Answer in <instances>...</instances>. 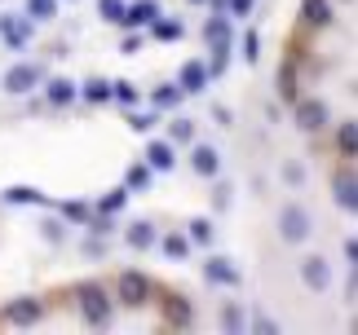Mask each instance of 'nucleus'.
I'll list each match as a JSON object with an SVG mask.
<instances>
[{"mask_svg": "<svg viewBox=\"0 0 358 335\" xmlns=\"http://www.w3.org/2000/svg\"><path fill=\"white\" fill-rule=\"evenodd\" d=\"M120 203H124V190H111V194H106V199H102V207H106V212H115Z\"/></svg>", "mask_w": 358, "mask_h": 335, "instance_id": "obj_37", "label": "nucleus"}, {"mask_svg": "<svg viewBox=\"0 0 358 335\" xmlns=\"http://www.w3.org/2000/svg\"><path fill=\"white\" fill-rule=\"evenodd\" d=\"M283 181H292V186H301V181H306V168H301V163H287V168H283Z\"/></svg>", "mask_w": 358, "mask_h": 335, "instance_id": "obj_34", "label": "nucleus"}, {"mask_svg": "<svg viewBox=\"0 0 358 335\" xmlns=\"http://www.w3.org/2000/svg\"><path fill=\"white\" fill-rule=\"evenodd\" d=\"M53 9H58V5H53V0H31V13H36V18H49Z\"/></svg>", "mask_w": 358, "mask_h": 335, "instance_id": "obj_36", "label": "nucleus"}, {"mask_svg": "<svg viewBox=\"0 0 358 335\" xmlns=\"http://www.w3.org/2000/svg\"><path fill=\"white\" fill-rule=\"evenodd\" d=\"M190 168H195L199 177H217V150H213V146H195V155H190Z\"/></svg>", "mask_w": 358, "mask_h": 335, "instance_id": "obj_16", "label": "nucleus"}, {"mask_svg": "<svg viewBox=\"0 0 358 335\" xmlns=\"http://www.w3.org/2000/svg\"><path fill=\"white\" fill-rule=\"evenodd\" d=\"M146 163H150V168H159V172H164V168H173V163H177V150H173V142H150V150H146Z\"/></svg>", "mask_w": 358, "mask_h": 335, "instance_id": "obj_14", "label": "nucleus"}, {"mask_svg": "<svg viewBox=\"0 0 358 335\" xmlns=\"http://www.w3.org/2000/svg\"><path fill=\"white\" fill-rule=\"evenodd\" d=\"M257 335H279V322H270V318H257Z\"/></svg>", "mask_w": 358, "mask_h": 335, "instance_id": "obj_38", "label": "nucleus"}, {"mask_svg": "<svg viewBox=\"0 0 358 335\" xmlns=\"http://www.w3.org/2000/svg\"><path fill=\"white\" fill-rule=\"evenodd\" d=\"M71 97H76V84H71V80H53V84H49V102L66 106V102H71Z\"/></svg>", "mask_w": 358, "mask_h": 335, "instance_id": "obj_20", "label": "nucleus"}, {"mask_svg": "<svg viewBox=\"0 0 358 335\" xmlns=\"http://www.w3.org/2000/svg\"><path fill=\"white\" fill-rule=\"evenodd\" d=\"M279 97L296 102V62H283L279 66Z\"/></svg>", "mask_w": 358, "mask_h": 335, "instance_id": "obj_19", "label": "nucleus"}, {"mask_svg": "<svg viewBox=\"0 0 358 335\" xmlns=\"http://www.w3.org/2000/svg\"><path fill=\"white\" fill-rule=\"evenodd\" d=\"M230 9H235V18H243V13L252 9V0H230Z\"/></svg>", "mask_w": 358, "mask_h": 335, "instance_id": "obj_39", "label": "nucleus"}, {"mask_svg": "<svg viewBox=\"0 0 358 335\" xmlns=\"http://www.w3.org/2000/svg\"><path fill=\"white\" fill-rule=\"evenodd\" d=\"M0 31H5V40H9L13 49H18V45H27V36H31V27H27L22 18H13V13H5V18H0Z\"/></svg>", "mask_w": 358, "mask_h": 335, "instance_id": "obj_15", "label": "nucleus"}, {"mask_svg": "<svg viewBox=\"0 0 358 335\" xmlns=\"http://www.w3.org/2000/svg\"><path fill=\"white\" fill-rule=\"evenodd\" d=\"M177 97H182V89H177V84H164L155 93V106H177Z\"/></svg>", "mask_w": 358, "mask_h": 335, "instance_id": "obj_29", "label": "nucleus"}, {"mask_svg": "<svg viewBox=\"0 0 358 335\" xmlns=\"http://www.w3.org/2000/svg\"><path fill=\"white\" fill-rule=\"evenodd\" d=\"M301 22L314 27V31L332 27V5H327V0H301Z\"/></svg>", "mask_w": 358, "mask_h": 335, "instance_id": "obj_9", "label": "nucleus"}, {"mask_svg": "<svg viewBox=\"0 0 358 335\" xmlns=\"http://www.w3.org/2000/svg\"><path fill=\"white\" fill-rule=\"evenodd\" d=\"M129 243H133L137 251L155 247V225H150V221H133V225H129Z\"/></svg>", "mask_w": 358, "mask_h": 335, "instance_id": "obj_17", "label": "nucleus"}, {"mask_svg": "<svg viewBox=\"0 0 358 335\" xmlns=\"http://www.w3.org/2000/svg\"><path fill=\"white\" fill-rule=\"evenodd\" d=\"M40 313H45V304H40L36 296H27V300H13L9 309H5V322H13V327H31V322H40Z\"/></svg>", "mask_w": 358, "mask_h": 335, "instance_id": "obj_6", "label": "nucleus"}, {"mask_svg": "<svg viewBox=\"0 0 358 335\" xmlns=\"http://www.w3.org/2000/svg\"><path fill=\"white\" fill-rule=\"evenodd\" d=\"M36 84H40V71H36V66H27V62H18V66H9V75H5V89L9 93H31L36 89Z\"/></svg>", "mask_w": 358, "mask_h": 335, "instance_id": "obj_8", "label": "nucleus"}, {"mask_svg": "<svg viewBox=\"0 0 358 335\" xmlns=\"http://www.w3.org/2000/svg\"><path fill=\"white\" fill-rule=\"evenodd\" d=\"M310 230H314L310 207H301V203H283L279 207V239L283 243H306Z\"/></svg>", "mask_w": 358, "mask_h": 335, "instance_id": "obj_1", "label": "nucleus"}, {"mask_svg": "<svg viewBox=\"0 0 358 335\" xmlns=\"http://www.w3.org/2000/svg\"><path fill=\"white\" fill-rule=\"evenodd\" d=\"M98 9H102L106 22H120L124 18V0H98Z\"/></svg>", "mask_w": 358, "mask_h": 335, "instance_id": "obj_27", "label": "nucleus"}, {"mask_svg": "<svg viewBox=\"0 0 358 335\" xmlns=\"http://www.w3.org/2000/svg\"><path fill=\"white\" fill-rule=\"evenodd\" d=\"M336 142H341V150H345V159H354V119H345V124H341V133H336Z\"/></svg>", "mask_w": 358, "mask_h": 335, "instance_id": "obj_25", "label": "nucleus"}, {"mask_svg": "<svg viewBox=\"0 0 358 335\" xmlns=\"http://www.w3.org/2000/svg\"><path fill=\"white\" fill-rule=\"evenodd\" d=\"M111 97H120L124 106H133V102H137V89H133L129 80H120V84H111Z\"/></svg>", "mask_w": 358, "mask_h": 335, "instance_id": "obj_28", "label": "nucleus"}, {"mask_svg": "<svg viewBox=\"0 0 358 335\" xmlns=\"http://www.w3.org/2000/svg\"><path fill=\"white\" fill-rule=\"evenodd\" d=\"M150 278L146 274H133V269H124L120 278H115V300L120 304H129V309H142V304L150 300Z\"/></svg>", "mask_w": 358, "mask_h": 335, "instance_id": "obj_3", "label": "nucleus"}, {"mask_svg": "<svg viewBox=\"0 0 358 335\" xmlns=\"http://www.w3.org/2000/svg\"><path fill=\"white\" fill-rule=\"evenodd\" d=\"M190 137H195V124H190V119H177L173 124V142H190Z\"/></svg>", "mask_w": 358, "mask_h": 335, "instance_id": "obj_31", "label": "nucleus"}, {"mask_svg": "<svg viewBox=\"0 0 358 335\" xmlns=\"http://www.w3.org/2000/svg\"><path fill=\"white\" fill-rule=\"evenodd\" d=\"M62 216H71V221H85V216H89V207H85V203H66V207H62Z\"/></svg>", "mask_w": 358, "mask_h": 335, "instance_id": "obj_35", "label": "nucleus"}, {"mask_svg": "<svg viewBox=\"0 0 358 335\" xmlns=\"http://www.w3.org/2000/svg\"><path fill=\"white\" fill-rule=\"evenodd\" d=\"M203 274H208V283H217V287H239V269L226 256H213L203 265Z\"/></svg>", "mask_w": 358, "mask_h": 335, "instance_id": "obj_10", "label": "nucleus"}, {"mask_svg": "<svg viewBox=\"0 0 358 335\" xmlns=\"http://www.w3.org/2000/svg\"><path fill=\"white\" fill-rule=\"evenodd\" d=\"M296 124L306 133H323L327 128V106L319 102V97H310V102H296Z\"/></svg>", "mask_w": 358, "mask_h": 335, "instance_id": "obj_5", "label": "nucleus"}, {"mask_svg": "<svg viewBox=\"0 0 358 335\" xmlns=\"http://www.w3.org/2000/svg\"><path fill=\"white\" fill-rule=\"evenodd\" d=\"M203 40H208L213 53H230V22L226 18H208L203 22Z\"/></svg>", "mask_w": 358, "mask_h": 335, "instance_id": "obj_11", "label": "nucleus"}, {"mask_svg": "<svg viewBox=\"0 0 358 335\" xmlns=\"http://www.w3.org/2000/svg\"><path fill=\"white\" fill-rule=\"evenodd\" d=\"M9 199L13 203H40V190H22L18 186V190H9Z\"/></svg>", "mask_w": 358, "mask_h": 335, "instance_id": "obj_33", "label": "nucleus"}, {"mask_svg": "<svg viewBox=\"0 0 358 335\" xmlns=\"http://www.w3.org/2000/svg\"><path fill=\"white\" fill-rule=\"evenodd\" d=\"M164 251H169V256H177V260H182L186 251H190V239H186V234H169V239H164Z\"/></svg>", "mask_w": 358, "mask_h": 335, "instance_id": "obj_24", "label": "nucleus"}, {"mask_svg": "<svg viewBox=\"0 0 358 335\" xmlns=\"http://www.w3.org/2000/svg\"><path fill=\"white\" fill-rule=\"evenodd\" d=\"M345 260H350V265L358 260V243H354V239H345Z\"/></svg>", "mask_w": 358, "mask_h": 335, "instance_id": "obj_41", "label": "nucleus"}, {"mask_svg": "<svg viewBox=\"0 0 358 335\" xmlns=\"http://www.w3.org/2000/svg\"><path fill=\"white\" fill-rule=\"evenodd\" d=\"M208 89V66L203 62H186L182 66V93H203Z\"/></svg>", "mask_w": 358, "mask_h": 335, "instance_id": "obj_13", "label": "nucleus"}, {"mask_svg": "<svg viewBox=\"0 0 358 335\" xmlns=\"http://www.w3.org/2000/svg\"><path fill=\"white\" fill-rule=\"evenodd\" d=\"M301 283H306L310 291H327L332 287V269H327L323 256H306L301 260Z\"/></svg>", "mask_w": 358, "mask_h": 335, "instance_id": "obj_4", "label": "nucleus"}, {"mask_svg": "<svg viewBox=\"0 0 358 335\" xmlns=\"http://www.w3.org/2000/svg\"><path fill=\"white\" fill-rule=\"evenodd\" d=\"M222 327H226L230 335H235V331H243V313L235 309V304H226V309H222Z\"/></svg>", "mask_w": 358, "mask_h": 335, "instance_id": "obj_26", "label": "nucleus"}, {"mask_svg": "<svg viewBox=\"0 0 358 335\" xmlns=\"http://www.w3.org/2000/svg\"><path fill=\"white\" fill-rule=\"evenodd\" d=\"M76 296H80V313H85L89 322H98V327L111 322V300H106L102 283H80V287H76Z\"/></svg>", "mask_w": 358, "mask_h": 335, "instance_id": "obj_2", "label": "nucleus"}, {"mask_svg": "<svg viewBox=\"0 0 358 335\" xmlns=\"http://www.w3.org/2000/svg\"><path fill=\"white\" fill-rule=\"evenodd\" d=\"M150 31H155L159 40H182V22H169V18H155V22H150Z\"/></svg>", "mask_w": 358, "mask_h": 335, "instance_id": "obj_22", "label": "nucleus"}, {"mask_svg": "<svg viewBox=\"0 0 358 335\" xmlns=\"http://www.w3.org/2000/svg\"><path fill=\"white\" fill-rule=\"evenodd\" d=\"M159 18V5L155 0H137V5H124V18L120 22H129V27H150Z\"/></svg>", "mask_w": 358, "mask_h": 335, "instance_id": "obj_12", "label": "nucleus"}, {"mask_svg": "<svg viewBox=\"0 0 358 335\" xmlns=\"http://www.w3.org/2000/svg\"><path fill=\"white\" fill-rule=\"evenodd\" d=\"M257 49H261V40H257V31H248V36H243V58H248V62H257V58H261Z\"/></svg>", "mask_w": 358, "mask_h": 335, "instance_id": "obj_32", "label": "nucleus"}, {"mask_svg": "<svg viewBox=\"0 0 358 335\" xmlns=\"http://www.w3.org/2000/svg\"><path fill=\"white\" fill-rule=\"evenodd\" d=\"M332 190H336V203L345 207V212H354V203H358V199H354V172H341V177L332 181Z\"/></svg>", "mask_w": 358, "mask_h": 335, "instance_id": "obj_18", "label": "nucleus"}, {"mask_svg": "<svg viewBox=\"0 0 358 335\" xmlns=\"http://www.w3.org/2000/svg\"><path fill=\"white\" fill-rule=\"evenodd\" d=\"M85 97H89V102H111V84H106V80H89Z\"/></svg>", "mask_w": 358, "mask_h": 335, "instance_id": "obj_23", "label": "nucleus"}, {"mask_svg": "<svg viewBox=\"0 0 358 335\" xmlns=\"http://www.w3.org/2000/svg\"><path fill=\"white\" fill-rule=\"evenodd\" d=\"M146 181H150V163H133V168H129V186H137V190H142Z\"/></svg>", "mask_w": 358, "mask_h": 335, "instance_id": "obj_30", "label": "nucleus"}, {"mask_svg": "<svg viewBox=\"0 0 358 335\" xmlns=\"http://www.w3.org/2000/svg\"><path fill=\"white\" fill-rule=\"evenodd\" d=\"M129 124H133L137 133H146V128H150V124H155V119H150V115H137V119H129Z\"/></svg>", "mask_w": 358, "mask_h": 335, "instance_id": "obj_40", "label": "nucleus"}, {"mask_svg": "<svg viewBox=\"0 0 358 335\" xmlns=\"http://www.w3.org/2000/svg\"><path fill=\"white\" fill-rule=\"evenodd\" d=\"M190 5H203V0H190Z\"/></svg>", "mask_w": 358, "mask_h": 335, "instance_id": "obj_42", "label": "nucleus"}, {"mask_svg": "<svg viewBox=\"0 0 358 335\" xmlns=\"http://www.w3.org/2000/svg\"><path fill=\"white\" fill-rule=\"evenodd\" d=\"M190 243H203V247H208L213 243V221H203V216L190 221Z\"/></svg>", "mask_w": 358, "mask_h": 335, "instance_id": "obj_21", "label": "nucleus"}, {"mask_svg": "<svg viewBox=\"0 0 358 335\" xmlns=\"http://www.w3.org/2000/svg\"><path fill=\"white\" fill-rule=\"evenodd\" d=\"M164 322H169V327H190V322H195V309H190V300L177 296V291H173V296H164Z\"/></svg>", "mask_w": 358, "mask_h": 335, "instance_id": "obj_7", "label": "nucleus"}]
</instances>
